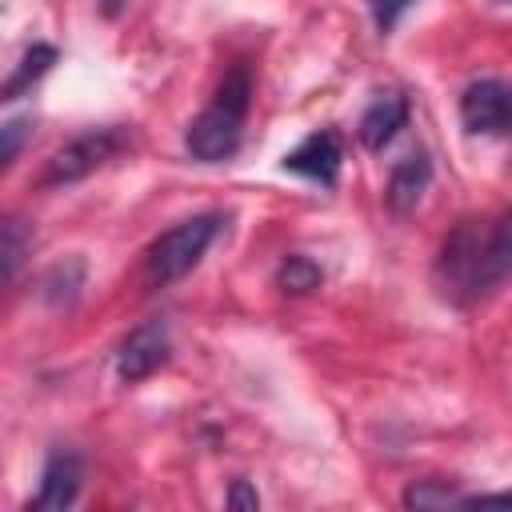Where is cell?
Returning <instances> with one entry per match:
<instances>
[{"instance_id":"cell-3","label":"cell","mask_w":512,"mask_h":512,"mask_svg":"<svg viewBox=\"0 0 512 512\" xmlns=\"http://www.w3.org/2000/svg\"><path fill=\"white\" fill-rule=\"evenodd\" d=\"M220 228H224L220 212H200V216H188V220L172 224L168 232H160L144 252V284L168 288V284L184 280L204 260V252L212 248Z\"/></svg>"},{"instance_id":"cell-15","label":"cell","mask_w":512,"mask_h":512,"mask_svg":"<svg viewBox=\"0 0 512 512\" xmlns=\"http://www.w3.org/2000/svg\"><path fill=\"white\" fill-rule=\"evenodd\" d=\"M28 132H32V120H28V116H16V120L0 124V176L12 168V160H16L20 148L28 144Z\"/></svg>"},{"instance_id":"cell-9","label":"cell","mask_w":512,"mask_h":512,"mask_svg":"<svg viewBox=\"0 0 512 512\" xmlns=\"http://www.w3.org/2000/svg\"><path fill=\"white\" fill-rule=\"evenodd\" d=\"M428 184H432L428 152H408L404 160H396L392 172H388V188H384V200H388L392 216H408L420 204V196L428 192Z\"/></svg>"},{"instance_id":"cell-4","label":"cell","mask_w":512,"mask_h":512,"mask_svg":"<svg viewBox=\"0 0 512 512\" xmlns=\"http://www.w3.org/2000/svg\"><path fill=\"white\" fill-rule=\"evenodd\" d=\"M124 152H132V132L124 124H104V128H88L80 136H72L68 144H60L44 172H40V184L44 188H64V184H76L100 168H108L112 160H120Z\"/></svg>"},{"instance_id":"cell-11","label":"cell","mask_w":512,"mask_h":512,"mask_svg":"<svg viewBox=\"0 0 512 512\" xmlns=\"http://www.w3.org/2000/svg\"><path fill=\"white\" fill-rule=\"evenodd\" d=\"M52 64H56V48H52V44H32V48H24L20 64L0 80V104L28 96V92L48 76Z\"/></svg>"},{"instance_id":"cell-17","label":"cell","mask_w":512,"mask_h":512,"mask_svg":"<svg viewBox=\"0 0 512 512\" xmlns=\"http://www.w3.org/2000/svg\"><path fill=\"white\" fill-rule=\"evenodd\" d=\"M228 504H232V508H256V504H260V496H256L244 480H236V484H232V492H228Z\"/></svg>"},{"instance_id":"cell-1","label":"cell","mask_w":512,"mask_h":512,"mask_svg":"<svg viewBox=\"0 0 512 512\" xmlns=\"http://www.w3.org/2000/svg\"><path fill=\"white\" fill-rule=\"evenodd\" d=\"M512 268V244H508V216L496 220H460L436 260H432V284L436 292L456 308H476L492 292L504 288Z\"/></svg>"},{"instance_id":"cell-8","label":"cell","mask_w":512,"mask_h":512,"mask_svg":"<svg viewBox=\"0 0 512 512\" xmlns=\"http://www.w3.org/2000/svg\"><path fill=\"white\" fill-rule=\"evenodd\" d=\"M84 464L72 448H52L40 472V488L28 496V508H68L80 496Z\"/></svg>"},{"instance_id":"cell-2","label":"cell","mask_w":512,"mask_h":512,"mask_svg":"<svg viewBox=\"0 0 512 512\" xmlns=\"http://www.w3.org/2000/svg\"><path fill=\"white\" fill-rule=\"evenodd\" d=\"M252 104V72L244 64H232L224 80L216 84L212 100L200 108V116L184 132V148L200 164H220L232 160L240 140H244V120Z\"/></svg>"},{"instance_id":"cell-14","label":"cell","mask_w":512,"mask_h":512,"mask_svg":"<svg viewBox=\"0 0 512 512\" xmlns=\"http://www.w3.org/2000/svg\"><path fill=\"white\" fill-rule=\"evenodd\" d=\"M444 504H472V496H460L444 480H416L404 488V508H444Z\"/></svg>"},{"instance_id":"cell-5","label":"cell","mask_w":512,"mask_h":512,"mask_svg":"<svg viewBox=\"0 0 512 512\" xmlns=\"http://www.w3.org/2000/svg\"><path fill=\"white\" fill-rule=\"evenodd\" d=\"M172 356V336H168V324L164 320H144L136 324L120 348H116V376L124 384H140L148 380L152 372H160Z\"/></svg>"},{"instance_id":"cell-7","label":"cell","mask_w":512,"mask_h":512,"mask_svg":"<svg viewBox=\"0 0 512 512\" xmlns=\"http://www.w3.org/2000/svg\"><path fill=\"white\" fill-rule=\"evenodd\" d=\"M340 160H344V144L332 128H320V132H308L292 152H284V172L292 176H304L312 184H324L332 188L336 176H340Z\"/></svg>"},{"instance_id":"cell-16","label":"cell","mask_w":512,"mask_h":512,"mask_svg":"<svg viewBox=\"0 0 512 512\" xmlns=\"http://www.w3.org/2000/svg\"><path fill=\"white\" fill-rule=\"evenodd\" d=\"M416 0H368V8H372V20H376V28L388 36L396 24H400V16L412 8Z\"/></svg>"},{"instance_id":"cell-10","label":"cell","mask_w":512,"mask_h":512,"mask_svg":"<svg viewBox=\"0 0 512 512\" xmlns=\"http://www.w3.org/2000/svg\"><path fill=\"white\" fill-rule=\"evenodd\" d=\"M404 124H408V100L400 92H384L364 108V116L356 124V136L368 152H384Z\"/></svg>"},{"instance_id":"cell-13","label":"cell","mask_w":512,"mask_h":512,"mask_svg":"<svg viewBox=\"0 0 512 512\" xmlns=\"http://www.w3.org/2000/svg\"><path fill=\"white\" fill-rule=\"evenodd\" d=\"M320 280H324V272H320L308 256H288V260H280V268H276V288L288 292V296H304V292L320 288Z\"/></svg>"},{"instance_id":"cell-12","label":"cell","mask_w":512,"mask_h":512,"mask_svg":"<svg viewBox=\"0 0 512 512\" xmlns=\"http://www.w3.org/2000/svg\"><path fill=\"white\" fill-rule=\"evenodd\" d=\"M32 240H36V232H32V220H24V216H4L0 220V292L16 280V272L24 268V260H28V252H32Z\"/></svg>"},{"instance_id":"cell-6","label":"cell","mask_w":512,"mask_h":512,"mask_svg":"<svg viewBox=\"0 0 512 512\" xmlns=\"http://www.w3.org/2000/svg\"><path fill=\"white\" fill-rule=\"evenodd\" d=\"M508 120H512V104L504 80H476L460 92V124L472 136H504Z\"/></svg>"}]
</instances>
